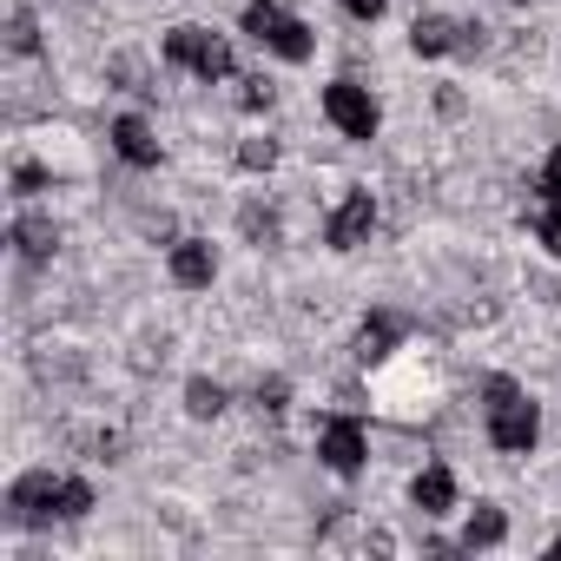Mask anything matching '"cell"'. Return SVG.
I'll return each mask as SVG.
<instances>
[{
	"label": "cell",
	"instance_id": "obj_1",
	"mask_svg": "<svg viewBox=\"0 0 561 561\" xmlns=\"http://www.w3.org/2000/svg\"><path fill=\"white\" fill-rule=\"evenodd\" d=\"M535 436H541V410H535L515 383L495 377V383H489V443L508 449V456H528Z\"/></svg>",
	"mask_w": 561,
	"mask_h": 561
},
{
	"label": "cell",
	"instance_id": "obj_2",
	"mask_svg": "<svg viewBox=\"0 0 561 561\" xmlns=\"http://www.w3.org/2000/svg\"><path fill=\"white\" fill-rule=\"evenodd\" d=\"M244 34L257 41V47H271L277 60H291V67H305L311 60V27L298 21V14H285V8H277V0H251V8H244Z\"/></svg>",
	"mask_w": 561,
	"mask_h": 561
},
{
	"label": "cell",
	"instance_id": "obj_3",
	"mask_svg": "<svg viewBox=\"0 0 561 561\" xmlns=\"http://www.w3.org/2000/svg\"><path fill=\"white\" fill-rule=\"evenodd\" d=\"M165 60L198 73V80H231V47L211 34V27H172L165 34Z\"/></svg>",
	"mask_w": 561,
	"mask_h": 561
},
{
	"label": "cell",
	"instance_id": "obj_4",
	"mask_svg": "<svg viewBox=\"0 0 561 561\" xmlns=\"http://www.w3.org/2000/svg\"><path fill=\"white\" fill-rule=\"evenodd\" d=\"M324 119H331L344 139H377V126H383L377 100H370L357 80H331V87H324Z\"/></svg>",
	"mask_w": 561,
	"mask_h": 561
},
{
	"label": "cell",
	"instance_id": "obj_5",
	"mask_svg": "<svg viewBox=\"0 0 561 561\" xmlns=\"http://www.w3.org/2000/svg\"><path fill=\"white\" fill-rule=\"evenodd\" d=\"M60 482H67V476H54V469L14 476V489H8V522H21V528L54 522V515H60Z\"/></svg>",
	"mask_w": 561,
	"mask_h": 561
},
{
	"label": "cell",
	"instance_id": "obj_6",
	"mask_svg": "<svg viewBox=\"0 0 561 561\" xmlns=\"http://www.w3.org/2000/svg\"><path fill=\"white\" fill-rule=\"evenodd\" d=\"M370 231H377V198H370V192H351V198L324 218V244H331V251H357Z\"/></svg>",
	"mask_w": 561,
	"mask_h": 561
},
{
	"label": "cell",
	"instance_id": "obj_7",
	"mask_svg": "<svg viewBox=\"0 0 561 561\" xmlns=\"http://www.w3.org/2000/svg\"><path fill=\"white\" fill-rule=\"evenodd\" d=\"M318 456H324V469L357 476V469H364V456H370L364 423H357V416H331V423H324V436H318Z\"/></svg>",
	"mask_w": 561,
	"mask_h": 561
},
{
	"label": "cell",
	"instance_id": "obj_8",
	"mask_svg": "<svg viewBox=\"0 0 561 561\" xmlns=\"http://www.w3.org/2000/svg\"><path fill=\"white\" fill-rule=\"evenodd\" d=\"M476 34H482V27H456L449 14H416V27H410V47H416L423 60H436V54H456V47L469 54V47H476Z\"/></svg>",
	"mask_w": 561,
	"mask_h": 561
},
{
	"label": "cell",
	"instance_id": "obj_9",
	"mask_svg": "<svg viewBox=\"0 0 561 561\" xmlns=\"http://www.w3.org/2000/svg\"><path fill=\"white\" fill-rule=\"evenodd\" d=\"M211 277H218V251H211L205 238H179V244H172V285L205 291Z\"/></svg>",
	"mask_w": 561,
	"mask_h": 561
},
{
	"label": "cell",
	"instance_id": "obj_10",
	"mask_svg": "<svg viewBox=\"0 0 561 561\" xmlns=\"http://www.w3.org/2000/svg\"><path fill=\"white\" fill-rule=\"evenodd\" d=\"M113 152H119L126 165H159V139H152V126H146L139 113H119V119H113Z\"/></svg>",
	"mask_w": 561,
	"mask_h": 561
},
{
	"label": "cell",
	"instance_id": "obj_11",
	"mask_svg": "<svg viewBox=\"0 0 561 561\" xmlns=\"http://www.w3.org/2000/svg\"><path fill=\"white\" fill-rule=\"evenodd\" d=\"M8 238L21 244V257H27V264H47V257H54V244H60V231H54V218H41V211H21Z\"/></svg>",
	"mask_w": 561,
	"mask_h": 561
},
{
	"label": "cell",
	"instance_id": "obj_12",
	"mask_svg": "<svg viewBox=\"0 0 561 561\" xmlns=\"http://www.w3.org/2000/svg\"><path fill=\"white\" fill-rule=\"evenodd\" d=\"M410 502H416L423 515H449V508H456V476H449L443 462H430V469L410 482Z\"/></svg>",
	"mask_w": 561,
	"mask_h": 561
},
{
	"label": "cell",
	"instance_id": "obj_13",
	"mask_svg": "<svg viewBox=\"0 0 561 561\" xmlns=\"http://www.w3.org/2000/svg\"><path fill=\"white\" fill-rule=\"evenodd\" d=\"M397 337H403V318H397V311H370V318H364V331H357V357H364V364H377V357H390V351H397Z\"/></svg>",
	"mask_w": 561,
	"mask_h": 561
},
{
	"label": "cell",
	"instance_id": "obj_14",
	"mask_svg": "<svg viewBox=\"0 0 561 561\" xmlns=\"http://www.w3.org/2000/svg\"><path fill=\"white\" fill-rule=\"evenodd\" d=\"M502 535H508V515H502V508H489V502H482V508H476V515H469V528H462V548H495V541H502Z\"/></svg>",
	"mask_w": 561,
	"mask_h": 561
},
{
	"label": "cell",
	"instance_id": "obj_15",
	"mask_svg": "<svg viewBox=\"0 0 561 561\" xmlns=\"http://www.w3.org/2000/svg\"><path fill=\"white\" fill-rule=\"evenodd\" d=\"M185 410H192V416H218V410H225V383L192 377V383H185Z\"/></svg>",
	"mask_w": 561,
	"mask_h": 561
},
{
	"label": "cell",
	"instance_id": "obj_16",
	"mask_svg": "<svg viewBox=\"0 0 561 561\" xmlns=\"http://www.w3.org/2000/svg\"><path fill=\"white\" fill-rule=\"evenodd\" d=\"M8 47H14V54H41V27H34L27 8H14V21H8Z\"/></svg>",
	"mask_w": 561,
	"mask_h": 561
},
{
	"label": "cell",
	"instance_id": "obj_17",
	"mask_svg": "<svg viewBox=\"0 0 561 561\" xmlns=\"http://www.w3.org/2000/svg\"><path fill=\"white\" fill-rule=\"evenodd\" d=\"M87 508H93V489H87L80 476H67V482H60V522H80Z\"/></svg>",
	"mask_w": 561,
	"mask_h": 561
},
{
	"label": "cell",
	"instance_id": "obj_18",
	"mask_svg": "<svg viewBox=\"0 0 561 561\" xmlns=\"http://www.w3.org/2000/svg\"><path fill=\"white\" fill-rule=\"evenodd\" d=\"M535 238H541L548 251H561V198H541V205H535Z\"/></svg>",
	"mask_w": 561,
	"mask_h": 561
},
{
	"label": "cell",
	"instance_id": "obj_19",
	"mask_svg": "<svg viewBox=\"0 0 561 561\" xmlns=\"http://www.w3.org/2000/svg\"><path fill=\"white\" fill-rule=\"evenodd\" d=\"M238 165H244V172H271V165H277V146H271V139H244V146H238Z\"/></svg>",
	"mask_w": 561,
	"mask_h": 561
},
{
	"label": "cell",
	"instance_id": "obj_20",
	"mask_svg": "<svg viewBox=\"0 0 561 561\" xmlns=\"http://www.w3.org/2000/svg\"><path fill=\"white\" fill-rule=\"evenodd\" d=\"M238 225H244V238H257V244H271V238H277V218H271L264 205H244V211H238Z\"/></svg>",
	"mask_w": 561,
	"mask_h": 561
},
{
	"label": "cell",
	"instance_id": "obj_21",
	"mask_svg": "<svg viewBox=\"0 0 561 561\" xmlns=\"http://www.w3.org/2000/svg\"><path fill=\"white\" fill-rule=\"evenodd\" d=\"M535 192H541V198H561V146L541 159V179H535Z\"/></svg>",
	"mask_w": 561,
	"mask_h": 561
},
{
	"label": "cell",
	"instance_id": "obj_22",
	"mask_svg": "<svg viewBox=\"0 0 561 561\" xmlns=\"http://www.w3.org/2000/svg\"><path fill=\"white\" fill-rule=\"evenodd\" d=\"M285 397H291V383H285V377H271V383H257V410H271V416L285 410Z\"/></svg>",
	"mask_w": 561,
	"mask_h": 561
},
{
	"label": "cell",
	"instance_id": "obj_23",
	"mask_svg": "<svg viewBox=\"0 0 561 561\" xmlns=\"http://www.w3.org/2000/svg\"><path fill=\"white\" fill-rule=\"evenodd\" d=\"M271 106V80H244V113H264Z\"/></svg>",
	"mask_w": 561,
	"mask_h": 561
},
{
	"label": "cell",
	"instance_id": "obj_24",
	"mask_svg": "<svg viewBox=\"0 0 561 561\" xmlns=\"http://www.w3.org/2000/svg\"><path fill=\"white\" fill-rule=\"evenodd\" d=\"M14 185H21V192H41V185H47V172H41L34 159H21V165H14Z\"/></svg>",
	"mask_w": 561,
	"mask_h": 561
},
{
	"label": "cell",
	"instance_id": "obj_25",
	"mask_svg": "<svg viewBox=\"0 0 561 561\" xmlns=\"http://www.w3.org/2000/svg\"><path fill=\"white\" fill-rule=\"evenodd\" d=\"M344 8H351L357 21H377V14H383V0H344Z\"/></svg>",
	"mask_w": 561,
	"mask_h": 561
}]
</instances>
